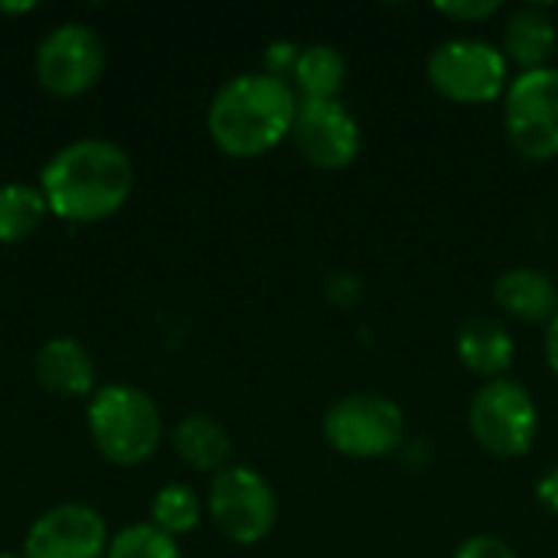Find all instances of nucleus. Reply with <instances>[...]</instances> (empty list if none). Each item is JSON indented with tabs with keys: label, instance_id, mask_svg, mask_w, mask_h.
<instances>
[{
	"label": "nucleus",
	"instance_id": "obj_23",
	"mask_svg": "<svg viewBox=\"0 0 558 558\" xmlns=\"http://www.w3.org/2000/svg\"><path fill=\"white\" fill-rule=\"evenodd\" d=\"M298 56H301V46H294V43H271V46L265 49V72L284 78V75L294 72Z\"/></svg>",
	"mask_w": 558,
	"mask_h": 558
},
{
	"label": "nucleus",
	"instance_id": "obj_26",
	"mask_svg": "<svg viewBox=\"0 0 558 558\" xmlns=\"http://www.w3.org/2000/svg\"><path fill=\"white\" fill-rule=\"evenodd\" d=\"M0 10H10V13H23V10H33V3H0Z\"/></svg>",
	"mask_w": 558,
	"mask_h": 558
},
{
	"label": "nucleus",
	"instance_id": "obj_21",
	"mask_svg": "<svg viewBox=\"0 0 558 558\" xmlns=\"http://www.w3.org/2000/svg\"><path fill=\"white\" fill-rule=\"evenodd\" d=\"M435 10L454 23H481L500 13V0H454V3H438Z\"/></svg>",
	"mask_w": 558,
	"mask_h": 558
},
{
	"label": "nucleus",
	"instance_id": "obj_16",
	"mask_svg": "<svg viewBox=\"0 0 558 558\" xmlns=\"http://www.w3.org/2000/svg\"><path fill=\"white\" fill-rule=\"evenodd\" d=\"M173 448H177L180 461L190 464L193 471L219 474L226 468L229 454H232V438L222 428V422H216L213 415L190 412L173 428Z\"/></svg>",
	"mask_w": 558,
	"mask_h": 558
},
{
	"label": "nucleus",
	"instance_id": "obj_25",
	"mask_svg": "<svg viewBox=\"0 0 558 558\" xmlns=\"http://www.w3.org/2000/svg\"><path fill=\"white\" fill-rule=\"evenodd\" d=\"M546 360H549L553 373H556V376H558V314H556V317H553L549 330H546Z\"/></svg>",
	"mask_w": 558,
	"mask_h": 558
},
{
	"label": "nucleus",
	"instance_id": "obj_2",
	"mask_svg": "<svg viewBox=\"0 0 558 558\" xmlns=\"http://www.w3.org/2000/svg\"><path fill=\"white\" fill-rule=\"evenodd\" d=\"M298 101L301 98L288 78L268 72L232 75L209 101V137L229 157H262L291 134Z\"/></svg>",
	"mask_w": 558,
	"mask_h": 558
},
{
	"label": "nucleus",
	"instance_id": "obj_6",
	"mask_svg": "<svg viewBox=\"0 0 558 558\" xmlns=\"http://www.w3.org/2000/svg\"><path fill=\"white\" fill-rule=\"evenodd\" d=\"M474 441L494 458H523L539 435V412L533 396L513 379L487 383L468 412Z\"/></svg>",
	"mask_w": 558,
	"mask_h": 558
},
{
	"label": "nucleus",
	"instance_id": "obj_10",
	"mask_svg": "<svg viewBox=\"0 0 558 558\" xmlns=\"http://www.w3.org/2000/svg\"><path fill=\"white\" fill-rule=\"evenodd\" d=\"M291 141H294L298 154L317 170L350 167L360 157V144H363L356 118L337 98H330V101L301 98L294 128H291Z\"/></svg>",
	"mask_w": 558,
	"mask_h": 558
},
{
	"label": "nucleus",
	"instance_id": "obj_15",
	"mask_svg": "<svg viewBox=\"0 0 558 558\" xmlns=\"http://www.w3.org/2000/svg\"><path fill=\"white\" fill-rule=\"evenodd\" d=\"M458 360L474 376H487L490 383L504 379L513 363V337L494 317H471L458 330Z\"/></svg>",
	"mask_w": 558,
	"mask_h": 558
},
{
	"label": "nucleus",
	"instance_id": "obj_27",
	"mask_svg": "<svg viewBox=\"0 0 558 558\" xmlns=\"http://www.w3.org/2000/svg\"><path fill=\"white\" fill-rule=\"evenodd\" d=\"M0 558H26L23 553H0Z\"/></svg>",
	"mask_w": 558,
	"mask_h": 558
},
{
	"label": "nucleus",
	"instance_id": "obj_22",
	"mask_svg": "<svg viewBox=\"0 0 558 558\" xmlns=\"http://www.w3.org/2000/svg\"><path fill=\"white\" fill-rule=\"evenodd\" d=\"M454 558H520L504 539L497 536H471L461 543V549L454 553Z\"/></svg>",
	"mask_w": 558,
	"mask_h": 558
},
{
	"label": "nucleus",
	"instance_id": "obj_3",
	"mask_svg": "<svg viewBox=\"0 0 558 558\" xmlns=\"http://www.w3.org/2000/svg\"><path fill=\"white\" fill-rule=\"evenodd\" d=\"M88 432L95 448L111 464H144L163 435V418L157 402L128 383H108L92 392L88 402Z\"/></svg>",
	"mask_w": 558,
	"mask_h": 558
},
{
	"label": "nucleus",
	"instance_id": "obj_19",
	"mask_svg": "<svg viewBox=\"0 0 558 558\" xmlns=\"http://www.w3.org/2000/svg\"><path fill=\"white\" fill-rule=\"evenodd\" d=\"M199 513H203V504L190 484H167L157 490V497L150 504V523L173 539L196 530Z\"/></svg>",
	"mask_w": 558,
	"mask_h": 558
},
{
	"label": "nucleus",
	"instance_id": "obj_24",
	"mask_svg": "<svg viewBox=\"0 0 558 558\" xmlns=\"http://www.w3.org/2000/svg\"><path fill=\"white\" fill-rule=\"evenodd\" d=\"M536 497H539V504H543L549 513H556L558 517V468H553V471L536 484Z\"/></svg>",
	"mask_w": 558,
	"mask_h": 558
},
{
	"label": "nucleus",
	"instance_id": "obj_5",
	"mask_svg": "<svg viewBox=\"0 0 558 558\" xmlns=\"http://www.w3.org/2000/svg\"><path fill=\"white\" fill-rule=\"evenodd\" d=\"M324 438L337 454L353 461L386 458L405 441V412L386 396H343L324 415Z\"/></svg>",
	"mask_w": 558,
	"mask_h": 558
},
{
	"label": "nucleus",
	"instance_id": "obj_18",
	"mask_svg": "<svg viewBox=\"0 0 558 558\" xmlns=\"http://www.w3.org/2000/svg\"><path fill=\"white\" fill-rule=\"evenodd\" d=\"M49 203L39 186L3 183L0 186V242H23L46 219Z\"/></svg>",
	"mask_w": 558,
	"mask_h": 558
},
{
	"label": "nucleus",
	"instance_id": "obj_20",
	"mask_svg": "<svg viewBox=\"0 0 558 558\" xmlns=\"http://www.w3.org/2000/svg\"><path fill=\"white\" fill-rule=\"evenodd\" d=\"M105 558H180V549L177 539L154 523H134L108 543Z\"/></svg>",
	"mask_w": 558,
	"mask_h": 558
},
{
	"label": "nucleus",
	"instance_id": "obj_8",
	"mask_svg": "<svg viewBox=\"0 0 558 558\" xmlns=\"http://www.w3.org/2000/svg\"><path fill=\"white\" fill-rule=\"evenodd\" d=\"M206 504L222 536L239 546L262 543L278 523V497L271 484L245 464H226L213 474Z\"/></svg>",
	"mask_w": 558,
	"mask_h": 558
},
{
	"label": "nucleus",
	"instance_id": "obj_12",
	"mask_svg": "<svg viewBox=\"0 0 558 558\" xmlns=\"http://www.w3.org/2000/svg\"><path fill=\"white\" fill-rule=\"evenodd\" d=\"M558 46V26L553 13L539 3H526L507 16L504 26V56L523 72L546 69Z\"/></svg>",
	"mask_w": 558,
	"mask_h": 558
},
{
	"label": "nucleus",
	"instance_id": "obj_14",
	"mask_svg": "<svg viewBox=\"0 0 558 558\" xmlns=\"http://www.w3.org/2000/svg\"><path fill=\"white\" fill-rule=\"evenodd\" d=\"M494 301L517 320L526 324H553L558 314L556 281L536 268H513L494 281Z\"/></svg>",
	"mask_w": 558,
	"mask_h": 558
},
{
	"label": "nucleus",
	"instance_id": "obj_4",
	"mask_svg": "<svg viewBox=\"0 0 558 558\" xmlns=\"http://www.w3.org/2000/svg\"><path fill=\"white\" fill-rule=\"evenodd\" d=\"M510 62L504 49L487 39L458 36L435 46L428 56L432 88L454 105H487L507 92Z\"/></svg>",
	"mask_w": 558,
	"mask_h": 558
},
{
	"label": "nucleus",
	"instance_id": "obj_1",
	"mask_svg": "<svg viewBox=\"0 0 558 558\" xmlns=\"http://www.w3.org/2000/svg\"><path fill=\"white\" fill-rule=\"evenodd\" d=\"M134 186L128 150L105 137H78L59 147L39 170V190L65 222H98L118 213Z\"/></svg>",
	"mask_w": 558,
	"mask_h": 558
},
{
	"label": "nucleus",
	"instance_id": "obj_17",
	"mask_svg": "<svg viewBox=\"0 0 558 558\" xmlns=\"http://www.w3.org/2000/svg\"><path fill=\"white\" fill-rule=\"evenodd\" d=\"M291 78H294V85L301 88V98L330 101V98H337L340 88H343L347 59L340 56L337 46H327V43L304 46L301 56H298V62H294Z\"/></svg>",
	"mask_w": 558,
	"mask_h": 558
},
{
	"label": "nucleus",
	"instance_id": "obj_13",
	"mask_svg": "<svg viewBox=\"0 0 558 558\" xmlns=\"http://www.w3.org/2000/svg\"><path fill=\"white\" fill-rule=\"evenodd\" d=\"M36 379L56 396H92L95 392V360L72 337H52L36 353Z\"/></svg>",
	"mask_w": 558,
	"mask_h": 558
},
{
	"label": "nucleus",
	"instance_id": "obj_7",
	"mask_svg": "<svg viewBox=\"0 0 558 558\" xmlns=\"http://www.w3.org/2000/svg\"><path fill=\"white\" fill-rule=\"evenodd\" d=\"M504 128L517 154L526 160H553L558 157V69L520 72L507 85L504 101Z\"/></svg>",
	"mask_w": 558,
	"mask_h": 558
},
{
	"label": "nucleus",
	"instance_id": "obj_11",
	"mask_svg": "<svg viewBox=\"0 0 558 558\" xmlns=\"http://www.w3.org/2000/svg\"><path fill=\"white\" fill-rule=\"evenodd\" d=\"M108 526L88 504H56L39 513L23 539L26 558H105Z\"/></svg>",
	"mask_w": 558,
	"mask_h": 558
},
{
	"label": "nucleus",
	"instance_id": "obj_9",
	"mask_svg": "<svg viewBox=\"0 0 558 558\" xmlns=\"http://www.w3.org/2000/svg\"><path fill=\"white\" fill-rule=\"evenodd\" d=\"M101 69L105 43L88 23H59L36 46V78L46 92L59 98H72L92 88Z\"/></svg>",
	"mask_w": 558,
	"mask_h": 558
}]
</instances>
